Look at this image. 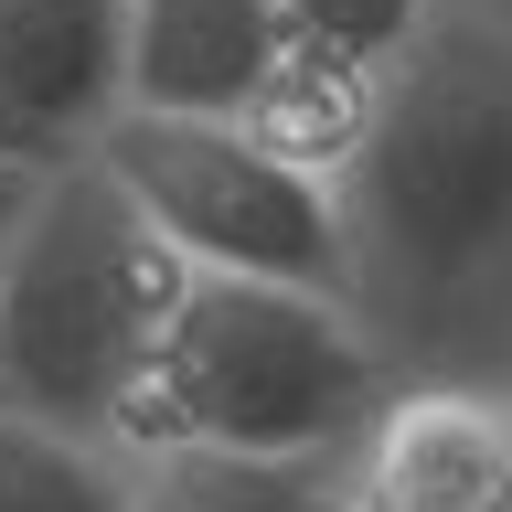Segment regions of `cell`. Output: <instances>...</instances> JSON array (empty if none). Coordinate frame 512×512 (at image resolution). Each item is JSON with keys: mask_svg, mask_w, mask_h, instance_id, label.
<instances>
[{"mask_svg": "<svg viewBox=\"0 0 512 512\" xmlns=\"http://www.w3.org/2000/svg\"><path fill=\"white\" fill-rule=\"evenodd\" d=\"M139 512H320V470H246V459H150Z\"/></svg>", "mask_w": 512, "mask_h": 512, "instance_id": "cell-10", "label": "cell"}, {"mask_svg": "<svg viewBox=\"0 0 512 512\" xmlns=\"http://www.w3.org/2000/svg\"><path fill=\"white\" fill-rule=\"evenodd\" d=\"M0 160H32V150H22V128H11V107H0Z\"/></svg>", "mask_w": 512, "mask_h": 512, "instance_id": "cell-12", "label": "cell"}, {"mask_svg": "<svg viewBox=\"0 0 512 512\" xmlns=\"http://www.w3.org/2000/svg\"><path fill=\"white\" fill-rule=\"evenodd\" d=\"M395 352L352 299L267 278H192L150 374L128 395L118 448L139 459H246V470H331L352 427L384 406Z\"/></svg>", "mask_w": 512, "mask_h": 512, "instance_id": "cell-2", "label": "cell"}, {"mask_svg": "<svg viewBox=\"0 0 512 512\" xmlns=\"http://www.w3.org/2000/svg\"><path fill=\"white\" fill-rule=\"evenodd\" d=\"M139 448L0 406V512H139Z\"/></svg>", "mask_w": 512, "mask_h": 512, "instance_id": "cell-8", "label": "cell"}, {"mask_svg": "<svg viewBox=\"0 0 512 512\" xmlns=\"http://www.w3.org/2000/svg\"><path fill=\"white\" fill-rule=\"evenodd\" d=\"M288 11V54L310 64H342V75H395V64L427 43V22H438L448 0H278Z\"/></svg>", "mask_w": 512, "mask_h": 512, "instance_id": "cell-9", "label": "cell"}, {"mask_svg": "<svg viewBox=\"0 0 512 512\" xmlns=\"http://www.w3.org/2000/svg\"><path fill=\"white\" fill-rule=\"evenodd\" d=\"M0 107L32 160H75L128 118V0H0Z\"/></svg>", "mask_w": 512, "mask_h": 512, "instance_id": "cell-6", "label": "cell"}, {"mask_svg": "<svg viewBox=\"0 0 512 512\" xmlns=\"http://www.w3.org/2000/svg\"><path fill=\"white\" fill-rule=\"evenodd\" d=\"M43 171H54V160H0V278H11V246H22V224H32Z\"/></svg>", "mask_w": 512, "mask_h": 512, "instance_id": "cell-11", "label": "cell"}, {"mask_svg": "<svg viewBox=\"0 0 512 512\" xmlns=\"http://www.w3.org/2000/svg\"><path fill=\"white\" fill-rule=\"evenodd\" d=\"M182 288L192 267L107 182V160L96 150L54 160L32 192L22 246H11V278H0V406L118 438Z\"/></svg>", "mask_w": 512, "mask_h": 512, "instance_id": "cell-3", "label": "cell"}, {"mask_svg": "<svg viewBox=\"0 0 512 512\" xmlns=\"http://www.w3.org/2000/svg\"><path fill=\"white\" fill-rule=\"evenodd\" d=\"M320 512H512V374H395Z\"/></svg>", "mask_w": 512, "mask_h": 512, "instance_id": "cell-5", "label": "cell"}, {"mask_svg": "<svg viewBox=\"0 0 512 512\" xmlns=\"http://www.w3.org/2000/svg\"><path fill=\"white\" fill-rule=\"evenodd\" d=\"M96 160L160 224V246L182 256L192 278H267V288L352 299L342 182L299 171L246 118H150V107H128V118H107Z\"/></svg>", "mask_w": 512, "mask_h": 512, "instance_id": "cell-4", "label": "cell"}, {"mask_svg": "<svg viewBox=\"0 0 512 512\" xmlns=\"http://www.w3.org/2000/svg\"><path fill=\"white\" fill-rule=\"evenodd\" d=\"M278 64V0H128V107L150 118H256Z\"/></svg>", "mask_w": 512, "mask_h": 512, "instance_id": "cell-7", "label": "cell"}, {"mask_svg": "<svg viewBox=\"0 0 512 512\" xmlns=\"http://www.w3.org/2000/svg\"><path fill=\"white\" fill-rule=\"evenodd\" d=\"M470 11H491V22H502V32H512V0H470Z\"/></svg>", "mask_w": 512, "mask_h": 512, "instance_id": "cell-13", "label": "cell"}, {"mask_svg": "<svg viewBox=\"0 0 512 512\" xmlns=\"http://www.w3.org/2000/svg\"><path fill=\"white\" fill-rule=\"evenodd\" d=\"M352 310L406 374L416 342H512V32L448 0L374 96L342 171Z\"/></svg>", "mask_w": 512, "mask_h": 512, "instance_id": "cell-1", "label": "cell"}]
</instances>
